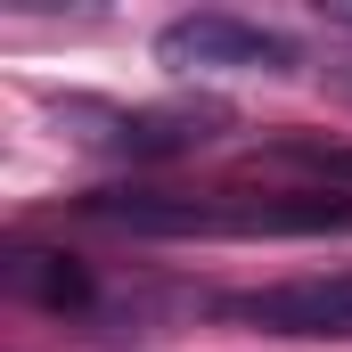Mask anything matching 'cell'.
Wrapping results in <instances>:
<instances>
[{
	"label": "cell",
	"mask_w": 352,
	"mask_h": 352,
	"mask_svg": "<svg viewBox=\"0 0 352 352\" xmlns=\"http://www.w3.org/2000/svg\"><path fill=\"white\" fill-rule=\"evenodd\" d=\"M90 115H98V107H90ZM98 123H107L98 148H115V156H188V148L213 140L221 107H115V115H98Z\"/></svg>",
	"instance_id": "277c9868"
},
{
	"label": "cell",
	"mask_w": 352,
	"mask_h": 352,
	"mask_svg": "<svg viewBox=\"0 0 352 352\" xmlns=\"http://www.w3.org/2000/svg\"><path fill=\"white\" fill-rule=\"evenodd\" d=\"M295 164H311L320 180H344L352 188V148H295Z\"/></svg>",
	"instance_id": "8992f818"
},
{
	"label": "cell",
	"mask_w": 352,
	"mask_h": 352,
	"mask_svg": "<svg viewBox=\"0 0 352 352\" xmlns=\"http://www.w3.org/2000/svg\"><path fill=\"white\" fill-rule=\"evenodd\" d=\"M328 16H344V25H352V8H328Z\"/></svg>",
	"instance_id": "52a82bcc"
},
{
	"label": "cell",
	"mask_w": 352,
	"mask_h": 352,
	"mask_svg": "<svg viewBox=\"0 0 352 352\" xmlns=\"http://www.w3.org/2000/svg\"><path fill=\"white\" fill-rule=\"evenodd\" d=\"M328 230H352V197H320V188L213 197V238H328Z\"/></svg>",
	"instance_id": "3957f363"
},
{
	"label": "cell",
	"mask_w": 352,
	"mask_h": 352,
	"mask_svg": "<svg viewBox=\"0 0 352 352\" xmlns=\"http://www.w3.org/2000/svg\"><path fill=\"white\" fill-rule=\"evenodd\" d=\"M0 278H8L16 295L50 303V311H82V303H90V278H82V263H66V254H41V246H16V254L0 263Z\"/></svg>",
	"instance_id": "5b68a950"
},
{
	"label": "cell",
	"mask_w": 352,
	"mask_h": 352,
	"mask_svg": "<svg viewBox=\"0 0 352 352\" xmlns=\"http://www.w3.org/2000/svg\"><path fill=\"white\" fill-rule=\"evenodd\" d=\"M221 320L263 328V336H352V270H328V278H278V287L221 295Z\"/></svg>",
	"instance_id": "7a4b0ae2"
},
{
	"label": "cell",
	"mask_w": 352,
	"mask_h": 352,
	"mask_svg": "<svg viewBox=\"0 0 352 352\" xmlns=\"http://www.w3.org/2000/svg\"><path fill=\"white\" fill-rule=\"evenodd\" d=\"M156 66H173V74H287L295 66V41L270 33V25H254V16L197 8V16H173L156 33Z\"/></svg>",
	"instance_id": "6da1fadb"
}]
</instances>
